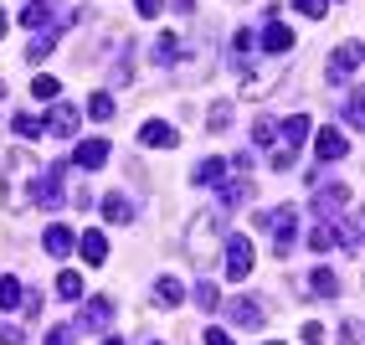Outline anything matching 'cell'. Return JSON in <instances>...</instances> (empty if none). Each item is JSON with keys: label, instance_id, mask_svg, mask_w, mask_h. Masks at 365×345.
Listing matches in <instances>:
<instances>
[{"label": "cell", "instance_id": "1", "mask_svg": "<svg viewBox=\"0 0 365 345\" xmlns=\"http://www.w3.org/2000/svg\"><path fill=\"white\" fill-rule=\"evenodd\" d=\"M36 155L31 150H11L6 155V191H0V206L11 216L16 211H31V191H36Z\"/></svg>", "mask_w": 365, "mask_h": 345}, {"label": "cell", "instance_id": "2", "mask_svg": "<svg viewBox=\"0 0 365 345\" xmlns=\"http://www.w3.org/2000/svg\"><path fill=\"white\" fill-rule=\"evenodd\" d=\"M216 237H222V211H201L196 221H190V232H185V253L196 263H211Z\"/></svg>", "mask_w": 365, "mask_h": 345}, {"label": "cell", "instance_id": "3", "mask_svg": "<svg viewBox=\"0 0 365 345\" xmlns=\"http://www.w3.org/2000/svg\"><path fill=\"white\" fill-rule=\"evenodd\" d=\"M257 227L273 232V253L288 258V248H294V237H299V211H294V206H273V211L257 216Z\"/></svg>", "mask_w": 365, "mask_h": 345}, {"label": "cell", "instance_id": "4", "mask_svg": "<svg viewBox=\"0 0 365 345\" xmlns=\"http://www.w3.org/2000/svg\"><path fill=\"white\" fill-rule=\"evenodd\" d=\"M252 263H257V253H252V237L227 232V248H222V268H227V279H232V284H242V279L252 274Z\"/></svg>", "mask_w": 365, "mask_h": 345}, {"label": "cell", "instance_id": "5", "mask_svg": "<svg viewBox=\"0 0 365 345\" xmlns=\"http://www.w3.org/2000/svg\"><path fill=\"white\" fill-rule=\"evenodd\" d=\"M62 196H67V165H46L41 176H36L31 206H41V211H57V206H62Z\"/></svg>", "mask_w": 365, "mask_h": 345}, {"label": "cell", "instance_id": "6", "mask_svg": "<svg viewBox=\"0 0 365 345\" xmlns=\"http://www.w3.org/2000/svg\"><path fill=\"white\" fill-rule=\"evenodd\" d=\"M360 57H365V46H360V41H339V46H334V57H329V67H324V78L339 88V83H345L350 72L360 67Z\"/></svg>", "mask_w": 365, "mask_h": 345}, {"label": "cell", "instance_id": "7", "mask_svg": "<svg viewBox=\"0 0 365 345\" xmlns=\"http://www.w3.org/2000/svg\"><path fill=\"white\" fill-rule=\"evenodd\" d=\"M345 206H350V186H345V181H329V186H319V191H314V211H319V221L339 216Z\"/></svg>", "mask_w": 365, "mask_h": 345}, {"label": "cell", "instance_id": "8", "mask_svg": "<svg viewBox=\"0 0 365 345\" xmlns=\"http://www.w3.org/2000/svg\"><path fill=\"white\" fill-rule=\"evenodd\" d=\"M72 21H78V16H67L62 26H46V31H31V52H26V57H31V67H36V62H46V57L57 52V41H62V31L72 26Z\"/></svg>", "mask_w": 365, "mask_h": 345}, {"label": "cell", "instance_id": "9", "mask_svg": "<svg viewBox=\"0 0 365 345\" xmlns=\"http://www.w3.org/2000/svg\"><path fill=\"white\" fill-rule=\"evenodd\" d=\"M262 52H267V57H278V62H283L288 52H294V31H288L278 16L267 21V26H262Z\"/></svg>", "mask_w": 365, "mask_h": 345}, {"label": "cell", "instance_id": "10", "mask_svg": "<svg viewBox=\"0 0 365 345\" xmlns=\"http://www.w3.org/2000/svg\"><path fill=\"white\" fill-rule=\"evenodd\" d=\"M108 319H113V299H88L83 314H78V330L83 335H98V330H108Z\"/></svg>", "mask_w": 365, "mask_h": 345}, {"label": "cell", "instance_id": "11", "mask_svg": "<svg viewBox=\"0 0 365 345\" xmlns=\"http://www.w3.org/2000/svg\"><path fill=\"white\" fill-rule=\"evenodd\" d=\"M139 144L144 150H175L180 134H175V124H165V119H150V124L139 129Z\"/></svg>", "mask_w": 365, "mask_h": 345}, {"label": "cell", "instance_id": "12", "mask_svg": "<svg viewBox=\"0 0 365 345\" xmlns=\"http://www.w3.org/2000/svg\"><path fill=\"white\" fill-rule=\"evenodd\" d=\"M314 155H319V165H334V160L350 155V139L339 134V129H324L319 139H314Z\"/></svg>", "mask_w": 365, "mask_h": 345}, {"label": "cell", "instance_id": "13", "mask_svg": "<svg viewBox=\"0 0 365 345\" xmlns=\"http://www.w3.org/2000/svg\"><path fill=\"white\" fill-rule=\"evenodd\" d=\"M72 165H78V170H103V165H108V139H98V134L83 139L78 155H72Z\"/></svg>", "mask_w": 365, "mask_h": 345}, {"label": "cell", "instance_id": "14", "mask_svg": "<svg viewBox=\"0 0 365 345\" xmlns=\"http://www.w3.org/2000/svg\"><path fill=\"white\" fill-rule=\"evenodd\" d=\"M227 319H232L237 330H257V325H262V304L242 294V299H232V304H227Z\"/></svg>", "mask_w": 365, "mask_h": 345}, {"label": "cell", "instance_id": "15", "mask_svg": "<svg viewBox=\"0 0 365 345\" xmlns=\"http://www.w3.org/2000/svg\"><path fill=\"white\" fill-rule=\"evenodd\" d=\"M252 57H257V52H252V31L237 26V31H232V67H237V78H247V72H252Z\"/></svg>", "mask_w": 365, "mask_h": 345}, {"label": "cell", "instance_id": "16", "mask_svg": "<svg viewBox=\"0 0 365 345\" xmlns=\"http://www.w3.org/2000/svg\"><path fill=\"white\" fill-rule=\"evenodd\" d=\"M78 248H83V263H88V268H103V263H108V237H103L98 227L83 232V237H78Z\"/></svg>", "mask_w": 365, "mask_h": 345}, {"label": "cell", "instance_id": "17", "mask_svg": "<svg viewBox=\"0 0 365 345\" xmlns=\"http://www.w3.org/2000/svg\"><path fill=\"white\" fill-rule=\"evenodd\" d=\"M103 221H108V227L134 221V201H129V196H118V191H108V196H103Z\"/></svg>", "mask_w": 365, "mask_h": 345}, {"label": "cell", "instance_id": "18", "mask_svg": "<svg viewBox=\"0 0 365 345\" xmlns=\"http://www.w3.org/2000/svg\"><path fill=\"white\" fill-rule=\"evenodd\" d=\"M72 129H78V109H72V104H57V109H52V119L41 124V134H57V139H67Z\"/></svg>", "mask_w": 365, "mask_h": 345}, {"label": "cell", "instance_id": "19", "mask_svg": "<svg viewBox=\"0 0 365 345\" xmlns=\"http://www.w3.org/2000/svg\"><path fill=\"white\" fill-rule=\"evenodd\" d=\"M150 62H155V67H175V62H180V41L170 36V31H160V36L150 41Z\"/></svg>", "mask_w": 365, "mask_h": 345}, {"label": "cell", "instance_id": "20", "mask_svg": "<svg viewBox=\"0 0 365 345\" xmlns=\"http://www.w3.org/2000/svg\"><path fill=\"white\" fill-rule=\"evenodd\" d=\"M41 248L52 253V258H67L72 248H78V237H72V232L62 227V221H57V227H46V237H41Z\"/></svg>", "mask_w": 365, "mask_h": 345}, {"label": "cell", "instance_id": "21", "mask_svg": "<svg viewBox=\"0 0 365 345\" xmlns=\"http://www.w3.org/2000/svg\"><path fill=\"white\" fill-rule=\"evenodd\" d=\"M180 299H185L180 279H170V274H165V279H155V299H150V304H160V309H175Z\"/></svg>", "mask_w": 365, "mask_h": 345}, {"label": "cell", "instance_id": "22", "mask_svg": "<svg viewBox=\"0 0 365 345\" xmlns=\"http://www.w3.org/2000/svg\"><path fill=\"white\" fill-rule=\"evenodd\" d=\"M21 26H26V31H46V26H52V0H31V6L21 11Z\"/></svg>", "mask_w": 365, "mask_h": 345}, {"label": "cell", "instance_id": "23", "mask_svg": "<svg viewBox=\"0 0 365 345\" xmlns=\"http://www.w3.org/2000/svg\"><path fill=\"white\" fill-rule=\"evenodd\" d=\"M190 181L196 186H222L227 181V160H201L196 170H190Z\"/></svg>", "mask_w": 365, "mask_h": 345}, {"label": "cell", "instance_id": "24", "mask_svg": "<svg viewBox=\"0 0 365 345\" xmlns=\"http://www.w3.org/2000/svg\"><path fill=\"white\" fill-rule=\"evenodd\" d=\"M227 124H232V98H216L206 114V134H227Z\"/></svg>", "mask_w": 365, "mask_h": 345}, {"label": "cell", "instance_id": "25", "mask_svg": "<svg viewBox=\"0 0 365 345\" xmlns=\"http://www.w3.org/2000/svg\"><path fill=\"white\" fill-rule=\"evenodd\" d=\"M309 114H294V119H288V124H283V144H288V150H299V144L309 139Z\"/></svg>", "mask_w": 365, "mask_h": 345}, {"label": "cell", "instance_id": "26", "mask_svg": "<svg viewBox=\"0 0 365 345\" xmlns=\"http://www.w3.org/2000/svg\"><path fill=\"white\" fill-rule=\"evenodd\" d=\"M252 201V181H222V206H247Z\"/></svg>", "mask_w": 365, "mask_h": 345}, {"label": "cell", "instance_id": "27", "mask_svg": "<svg viewBox=\"0 0 365 345\" xmlns=\"http://www.w3.org/2000/svg\"><path fill=\"white\" fill-rule=\"evenodd\" d=\"M309 289L319 294V299H334V294H339V279L329 274V268H314V274H309Z\"/></svg>", "mask_w": 365, "mask_h": 345}, {"label": "cell", "instance_id": "28", "mask_svg": "<svg viewBox=\"0 0 365 345\" xmlns=\"http://www.w3.org/2000/svg\"><path fill=\"white\" fill-rule=\"evenodd\" d=\"M57 294H62V299H72V304H78V299H83V274H72V268H62V274H57Z\"/></svg>", "mask_w": 365, "mask_h": 345}, {"label": "cell", "instance_id": "29", "mask_svg": "<svg viewBox=\"0 0 365 345\" xmlns=\"http://www.w3.org/2000/svg\"><path fill=\"white\" fill-rule=\"evenodd\" d=\"M309 248H314V253H334V248H339V242H334V227H329V221H319V227L309 232Z\"/></svg>", "mask_w": 365, "mask_h": 345}, {"label": "cell", "instance_id": "30", "mask_svg": "<svg viewBox=\"0 0 365 345\" xmlns=\"http://www.w3.org/2000/svg\"><path fill=\"white\" fill-rule=\"evenodd\" d=\"M345 124H350V129L365 124V98H360V88H350V98H345Z\"/></svg>", "mask_w": 365, "mask_h": 345}, {"label": "cell", "instance_id": "31", "mask_svg": "<svg viewBox=\"0 0 365 345\" xmlns=\"http://www.w3.org/2000/svg\"><path fill=\"white\" fill-rule=\"evenodd\" d=\"M21 299H26V294H21V279L6 274V279H0V309H16Z\"/></svg>", "mask_w": 365, "mask_h": 345}, {"label": "cell", "instance_id": "32", "mask_svg": "<svg viewBox=\"0 0 365 345\" xmlns=\"http://www.w3.org/2000/svg\"><path fill=\"white\" fill-rule=\"evenodd\" d=\"M190 299L201 304V314H211L216 304H222V294H216V284H206V279H201V284H196V294H190Z\"/></svg>", "mask_w": 365, "mask_h": 345}, {"label": "cell", "instance_id": "33", "mask_svg": "<svg viewBox=\"0 0 365 345\" xmlns=\"http://www.w3.org/2000/svg\"><path fill=\"white\" fill-rule=\"evenodd\" d=\"M57 93H62V83H57V78H31V98H36V104H52Z\"/></svg>", "mask_w": 365, "mask_h": 345}, {"label": "cell", "instance_id": "34", "mask_svg": "<svg viewBox=\"0 0 365 345\" xmlns=\"http://www.w3.org/2000/svg\"><path fill=\"white\" fill-rule=\"evenodd\" d=\"M11 129H16L21 139H36V134H41V119H31V114H16V119H11Z\"/></svg>", "mask_w": 365, "mask_h": 345}, {"label": "cell", "instance_id": "35", "mask_svg": "<svg viewBox=\"0 0 365 345\" xmlns=\"http://www.w3.org/2000/svg\"><path fill=\"white\" fill-rule=\"evenodd\" d=\"M88 114L93 119H113V93H93L88 98Z\"/></svg>", "mask_w": 365, "mask_h": 345}, {"label": "cell", "instance_id": "36", "mask_svg": "<svg viewBox=\"0 0 365 345\" xmlns=\"http://www.w3.org/2000/svg\"><path fill=\"white\" fill-rule=\"evenodd\" d=\"M273 139H278V124H273V119L262 114L257 124H252V144H273Z\"/></svg>", "mask_w": 365, "mask_h": 345}, {"label": "cell", "instance_id": "37", "mask_svg": "<svg viewBox=\"0 0 365 345\" xmlns=\"http://www.w3.org/2000/svg\"><path fill=\"white\" fill-rule=\"evenodd\" d=\"M294 11L309 16V21H319V16H329V0H294Z\"/></svg>", "mask_w": 365, "mask_h": 345}, {"label": "cell", "instance_id": "38", "mask_svg": "<svg viewBox=\"0 0 365 345\" xmlns=\"http://www.w3.org/2000/svg\"><path fill=\"white\" fill-rule=\"evenodd\" d=\"M339 345H360V319H345V325H339Z\"/></svg>", "mask_w": 365, "mask_h": 345}, {"label": "cell", "instance_id": "39", "mask_svg": "<svg viewBox=\"0 0 365 345\" xmlns=\"http://www.w3.org/2000/svg\"><path fill=\"white\" fill-rule=\"evenodd\" d=\"M294 155H299V150H288V144H278V150H273V170H294Z\"/></svg>", "mask_w": 365, "mask_h": 345}, {"label": "cell", "instance_id": "40", "mask_svg": "<svg viewBox=\"0 0 365 345\" xmlns=\"http://www.w3.org/2000/svg\"><path fill=\"white\" fill-rule=\"evenodd\" d=\"M134 11H139L144 21H155V16L165 11V0H134Z\"/></svg>", "mask_w": 365, "mask_h": 345}, {"label": "cell", "instance_id": "41", "mask_svg": "<svg viewBox=\"0 0 365 345\" xmlns=\"http://www.w3.org/2000/svg\"><path fill=\"white\" fill-rule=\"evenodd\" d=\"M0 345H26V330H16V325H0Z\"/></svg>", "mask_w": 365, "mask_h": 345}, {"label": "cell", "instance_id": "42", "mask_svg": "<svg viewBox=\"0 0 365 345\" xmlns=\"http://www.w3.org/2000/svg\"><path fill=\"white\" fill-rule=\"evenodd\" d=\"M46 345H72V325H57V330H46Z\"/></svg>", "mask_w": 365, "mask_h": 345}, {"label": "cell", "instance_id": "43", "mask_svg": "<svg viewBox=\"0 0 365 345\" xmlns=\"http://www.w3.org/2000/svg\"><path fill=\"white\" fill-rule=\"evenodd\" d=\"M201 340H206V345H237V340H232V335H227V330H206V335H201Z\"/></svg>", "mask_w": 365, "mask_h": 345}, {"label": "cell", "instance_id": "44", "mask_svg": "<svg viewBox=\"0 0 365 345\" xmlns=\"http://www.w3.org/2000/svg\"><path fill=\"white\" fill-rule=\"evenodd\" d=\"M304 345H324V330L319 325H304Z\"/></svg>", "mask_w": 365, "mask_h": 345}, {"label": "cell", "instance_id": "45", "mask_svg": "<svg viewBox=\"0 0 365 345\" xmlns=\"http://www.w3.org/2000/svg\"><path fill=\"white\" fill-rule=\"evenodd\" d=\"M170 6H175L180 16H196V0H170Z\"/></svg>", "mask_w": 365, "mask_h": 345}, {"label": "cell", "instance_id": "46", "mask_svg": "<svg viewBox=\"0 0 365 345\" xmlns=\"http://www.w3.org/2000/svg\"><path fill=\"white\" fill-rule=\"evenodd\" d=\"M6 26H11V16H6V11H0V36H6Z\"/></svg>", "mask_w": 365, "mask_h": 345}, {"label": "cell", "instance_id": "47", "mask_svg": "<svg viewBox=\"0 0 365 345\" xmlns=\"http://www.w3.org/2000/svg\"><path fill=\"white\" fill-rule=\"evenodd\" d=\"M103 345H124V340H118V335H108V340H103Z\"/></svg>", "mask_w": 365, "mask_h": 345}, {"label": "cell", "instance_id": "48", "mask_svg": "<svg viewBox=\"0 0 365 345\" xmlns=\"http://www.w3.org/2000/svg\"><path fill=\"white\" fill-rule=\"evenodd\" d=\"M0 104H6V83H0Z\"/></svg>", "mask_w": 365, "mask_h": 345}, {"label": "cell", "instance_id": "49", "mask_svg": "<svg viewBox=\"0 0 365 345\" xmlns=\"http://www.w3.org/2000/svg\"><path fill=\"white\" fill-rule=\"evenodd\" d=\"M267 345H278V340H267Z\"/></svg>", "mask_w": 365, "mask_h": 345}, {"label": "cell", "instance_id": "50", "mask_svg": "<svg viewBox=\"0 0 365 345\" xmlns=\"http://www.w3.org/2000/svg\"><path fill=\"white\" fill-rule=\"evenodd\" d=\"M150 345H160V340H150Z\"/></svg>", "mask_w": 365, "mask_h": 345}]
</instances>
